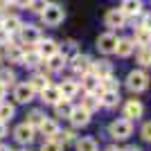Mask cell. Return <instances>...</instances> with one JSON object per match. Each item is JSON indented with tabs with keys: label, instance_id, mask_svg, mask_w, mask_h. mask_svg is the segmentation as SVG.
<instances>
[{
	"label": "cell",
	"instance_id": "obj_1",
	"mask_svg": "<svg viewBox=\"0 0 151 151\" xmlns=\"http://www.w3.org/2000/svg\"><path fill=\"white\" fill-rule=\"evenodd\" d=\"M41 18H43L45 25H50V27H57L63 23V18H65V12H63V7L61 5H54V2H47L45 5V9L41 12Z\"/></svg>",
	"mask_w": 151,
	"mask_h": 151
},
{
	"label": "cell",
	"instance_id": "obj_2",
	"mask_svg": "<svg viewBox=\"0 0 151 151\" xmlns=\"http://www.w3.org/2000/svg\"><path fill=\"white\" fill-rule=\"evenodd\" d=\"M126 86H129L131 93H142V90L149 86V77H147V72H142V70H133V72H129V77H126Z\"/></svg>",
	"mask_w": 151,
	"mask_h": 151
},
{
	"label": "cell",
	"instance_id": "obj_3",
	"mask_svg": "<svg viewBox=\"0 0 151 151\" xmlns=\"http://www.w3.org/2000/svg\"><path fill=\"white\" fill-rule=\"evenodd\" d=\"M108 131H111V138H115V140H126V138L133 133V124L126 120V117H124V120H115L113 124H111V129H108Z\"/></svg>",
	"mask_w": 151,
	"mask_h": 151
},
{
	"label": "cell",
	"instance_id": "obj_4",
	"mask_svg": "<svg viewBox=\"0 0 151 151\" xmlns=\"http://www.w3.org/2000/svg\"><path fill=\"white\" fill-rule=\"evenodd\" d=\"M20 41L25 45H34V43H38L41 41V32H38V27H34V25H20Z\"/></svg>",
	"mask_w": 151,
	"mask_h": 151
},
{
	"label": "cell",
	"instance_id": "obj_5",
	"mask_svg": "<svg viewBox=\"0 0 151 151\" xmlns=\"http://www.w3.org/2000/svg\"><path fill=\"white\" fill-rule=\"evenodd\" d=\"M115 45H117V36H115L113 32H106V34H101V36L97 38V47H99V52H104V54L115 52Z\"/></svg>",
	"mask_w": 151,
	"mask_h": 151
},
{
	"label": "cell",
	"instance_id": "obj_6",
	"mask_svg": "<svg viewBox=\"0 0 151 151\" xmlns=\"http://www.w3.org/2000/svg\"><path fill=\"white\" fill-rule=\"evenodd\" d=\"M142 113H145V106H142V104H140L138 99L126 101V106H124V117H126L129 122L140 120V117H142Z\"/></svg>",
	"mask_w": 151,
	"mask_h": 151
},
{
	"label": "cell",
	"instance_id": "obj_7",
	"mask_svg": "<svg viewBox=\"0 0 151 151\" xmlns=\"http://www.w3.org/2000/svg\"><path fill=\"white\" fill-rule=\"evenodd\" d=\"M81 88L86 90V93H101L99 88V77L95 75V72H83V79H81Z\"/></svg>",
	"mask_w": 151,
	"mask_h": 151
},
{
	"label": "cell",
	"instance_id": "obj_8",
	"mask_svg": "<svg viewBox=\"0 0 151 151\" xmlns=\"http://www.w3.org/2000/svg\"><path fill=\"white\" fill-rule=\"evenodd\" d=\"M104 20H106L108 27H124L126 16H124V12H122V9H108L106 16H104Z\"/></svg>",
	"mask_w": 151,
	"mask_h": 151
},
{
	"label": "cell",
	"instance_id": "obj_9",
	"mask_svg": "<svg viewBox=\"0 0 151 151\" xmlns=\"http://www.w3.org/2000/svg\"><path fill=\"white\" fill-rule=\"evenodd\" d=\"M14 138L18 140L20 145H29L32 140H34V129H32L29 124H20V126H16V131H14Z\"/></svg>",
	"mask_w": 151,
	"mask_h": 151
},
{
	"label": "cell",
	"instance_id": "obj_10",
	"mask_svg": "<svg viewBox=\"0 0 151 151\" xmlns=\"http://www.w3.org/2000/svg\"><path fill=\"white\" fill-rule=\"evenodd\" d=\"M14 97H16L18 104H27V101L34 99V90H32L29 83H18L16 90H14Z\"/></svg>",
	"mask_w": 151,
	"mask_h": 151
},
{
	"label": "cell",
	"instance_id": "obj_11",
	"mask_svg": "<svg viewBox=\"0 0 151 151\" xmlns=\"http://www.w3.org/2000/svg\"><path fill=\"white\" fill-rule=\"evenodd\" d=\"M70 65H72V70L75 72H88L90 65H93V61H90V57H86V54H75V57L70 59Z\"/></svg>",
	"mask_w": 151,
	"mask_h": 151
},
{
	"label": "cell",
	"instance_id": "obj_12",
	"mask_svg": "<svg viewBox=\"0 0 151 151\" xmlns=\"http://www.w3.org/2000/svg\"><path fill=\"white\" fill-rule=\"evenodd\" d=\"M36 52L41 54V59H50L54 52H59V45L52 41V38H47V41H38V45H36Z\"/></svg>",
	"mask_w": 151,
	"mask_h": 151
},
{
	"label": "cell",
	"instance_id": "obj_13",
	"mask_svg": "<svg viewBox=\"0 0 151 151\" xmlns=\"http://www.w3.org/2000/svg\"><path fill=\"white\" fill-rule=\"evenodd\" d=\"M70 122L75 126H86L90 122V113L86 111V108H72V113H70Z\"/></svg>",
	"mask_w": 151,
	"mask_h": 151
},
{
	"label": "cell",
	"instance_id": "obj_14",
	"mask_svg": "<svg viewBox=\"0 0 151 151\" xmlns=\"http://www.w3.org/2000/svg\"><path fill=\"white\" fill-rule=\"evenodd\" d=\"M99 95H101L99 104H101V106H106V108L117 106V101H120V93H117V90H101Z\"/></svg>",
	"mask_w": 151,
	"mask_h": 151
},
{
	"label": "cell",
	"instance_id": "obj_15",
	"mask_svg": "<svg viewBox=\"0 0 151 151\" xmlns=\"http://www.w3.org/2000/svg\"><path fill=\"white\" fill-rule=\"evenodd\" d=\"M41 97H43L45 104H57L61 99V90H59V86H47V88L41 90Z\"/></svg>",
	"mask_w": 151,
	"mask_h": 151
},
{
	"label": "cell",
	"instance_id": "obj_16",
	"mask_svg": "<svg viewBox=\"0 0 151 151\" xmlns=\"http://www.w3.org/2000/svg\"><path fill=\"white\" fill-rule=\"evenodd\" d=\"M115 54L117 57H131L133 54V41L131 38H122V41H117V45H115Z\"/></svg>",
	"mask_w": 151,
	"mask_h": 151
},
{
	"label": "cell",
	"instance_id": "obj_17",
	"mask_svg": "<svg viewBox=\"0 0 151 151\" xmlns=\"http://www.w3.org/2000/svg\"><path fill=\"white\" fill-rule=\"evenodd\" d=\"M122 12H124V16H135V14L142 12V2L140 0H122Z\"/></svg>",
	"mask_w": 151,
	"mask_h": 151
},
{
	"label": "cell",
	"instance_id": "obj_18",
	"mask_svg": "<svg viewBox=\"0 0 151 151\" xmlns=\"http://www.w3.org/2000/svg\"><path fill=\"white\" fill-rule=\"evenodd\" d=\"M135 43L140 45V47H145V45H151V29L145 25H140L138 29H135Z\"/></svg>",
	"mask_w": 151,
	"mask_h": 151
},
{
	"label": "cell",
	"instance_id": "obj_19",
	"mask_svg": "<svg viewBox=\"0 0 151 151\" xmlns=\"http://www.w3.org/2000/svg\"><path fill=\"white\" fill-rule=\"evenodd\" d=\"M20 25H23V23H20V18L18 16H7V18H2V29L5 32H9V34H14V32H18L20 29Z\"/></svg>",
	"mask_w": 151,
	"mask_h": 151
},
{
	"label": "cell",
	"instance_id": "obj_20",
	"mask_svg": "<svg viewBox=\"0 0 151 151\" xmlns=\"http://www.w3.org/2000/svg\"><path fill=\"white\" fill-rule=\"evenodd\" d=\"M38 129H41V133H43L45 138H54L59 133V124L54 120H43V124L38 126Z\"/></svg>",
	"mask_w": 151,
	"mask_h": 151
},
{
	"label": "cell",
	"instance_id": "obj_21",
	"mask_svg": "<svg viewBox=\"0 0 151 151\" xmlns=\"http://www.w3.org/2000/svg\"><path fill=\"white\" fill-rule=\"evenodd\" d=\"M59 90H61V97H65V99H70V97H75L77 90H79V86H77L75 81H70V79H65V81L59 86Z\"/></svg>",
	"mask_w": 151,
	"mask_h": 151
},
{
	"label": "cell",
	"instance_id": "obj_22",
	"mask_svg": "<svg viewBox=\"0 0 151 151\" xmlns=\"http://www.w3.org/2000/svg\"><path fill=\"white\" fill-rule=\"evenodd\" d=\"M54 111H57L59 117H70V113H72V106H70V99H65V97H61V99L54 104Z\"/></svg>",
	"mask_w": 151,
	"mask_h": 151
},
{
	"label": "cell",
	"instance_id": "obj_23",
	"mask_svg": "<svg viewBox=\"0 0 151 151\" xmlns=\"http://www.w3.org/2000/svg\"><path fill=\"white\" fill-rule=\"evenodd\" d=\"M90 70H93V72L99 77V79L113 72V68H111V63H108V61H97V63H93V65H90Z\"/></svg>",
	"mask_w": 151,
	"mask_h": 151
},
{
	"label": "cell",
	"instance_id": "obj_24",
	"mask_svg": "<svg viewBox=\"0 0 151 151\" xmlns=\"http://www.w3.org/2000/svg\"><path fill=\"white\" fill-rule=\"evenodd\" d=\"M47 61H50V63H47V68H50V70H54V72H57V70H61L63 65L68 63V59L63 57L61 52H54V54H52V57L47 59Z\"/></svg>",
	"mask_w": 151,
	"mask_h": 151
},
{
	"label": "cell",
	"instance_id": "obj_25",
	"mask_svg": "<svg viewBox=\"0 0 151 151\" xmlns=\"http://www.w3.org/2000/svg\"><path fill=\"white\" fill-rule=\"evenodd\" d=\"M29 86H32V90H34V93H36V90L41 93L43 88H47V86H50V81H47V77H45V75H34V77L29 79Z\"/></svg>",
	"mask_w": 151,
	"mask_h": 151
},
{
	"label": "cell",
	"instance_id": "obj_26",
	"mask_svg": "<svg viewBox=\"0 0 151 151\" xmlns=\"http://www.w3.org/2000/svg\"><path fill=\"white\" fill-rule=\"evenodd\" d=\"M138 63H140V65H145V68L151 65V47H149V45H145V47H140V50H138Z\"/></svg>",
	"mask_w": 151,
	"mask_h": 151
},
{
	"label": "cell",
	"instance_id": "obj_27",
	"mask_svg": "<svg viewBox=\"0 0 151 151\" xmlns=\"http://www.w3.org/2000/svg\"><path fill=\"white\" fill-rule=\"evenodd\" d=\"M81 106L86 108L88 113H93V111H97V108H99L101 104H99V99L95 97V93H88V95H86V99H83V104H81Z\"/></svg>",
	"mask_w": 151,
	"mask_h": 151
},
{
	"label": "cell",
	"instance_id": "obj_28",
	"mask_svg": "<svg viewBox=\"0 0 151 151\" xmlns=\"http://www.w3.org/2000/svg\"><path fill=\"white\" fill-rule=\"evenodd\" d=\"M7 57L12 59V61H16V63H23V50H20L18 45L7 43Z\"/></svg>",
	"mask_w": 151,
	"mask_h": 151
},
{
	"label": "cell",
	"instance_id": "obj_29",
	"mask_svg": "<svg viewBox=\"0 0 151 151\" xmlns=\"http://www.w3.org/2000/svg\"><path fill=\"white\" fill-rule=\"evenodd\" d=\"M43 120H45V115L41 113V111H32V113L27 115V124H29L32 129H38V126L43 124Z\"/></svg>",
	"mask_w": 151,
	"mask_h": 151
},
{
	"label": "cell",
	"instance_id": "obj_30",
	"mask_svg": "<svg viewBox=\"0 0 151 151\" xmlns=\"http://www.w3.org/2000/svg\"><path fill=\"white\" fill-rule=\"evenodd\" d=\"M23 63L25 65H38V63H43V59H41V54H38L36 50H32V52H27V54H23Z\"/></svg>",
	"mask_w": 151,
	"mask_h": 151
},
{
	"label": "cell",
	"instance_id": "obj_31",
	"mask_svg": "<svg viewBox=\"0 0 151 151\" xmlns=\"http://www.w3.org/2000/svg\"><path fill=\"white\" fill-rule=\"evenodd\" d=\"M77 151H97V142L93 138H81L77 142Z\"/></svg>",
	"mask_w": 151,
	"mask_h": 151
},
{
	"label": "cell",
	"instance_id": "obj_32",
	"mask_svg": "<svg viewBox=\"0 0 151 151\" xmlns=\"http://www.w3.org/2000/svg\"><path fill=\"white\" fill-rule=\"evenodd\" d=\"M14 117V106H9V104H0V122H9Z\"/></svg>",
	"mask_w": 151,
	"mask_h": 151
},
{
	"label": "cell",
	"instance_id": "obj_33",
	"mask_svg": "<svg viewBox=\"0 0 151 151\" xmlns=\"http://www.w3.org/2000/svg\"><path fill=\"white\" fill-rule=\"evenodd\" d=\"M41 151H63V145H61V142H57L54 138H47L43 142V147H41Z\"/></svg>",
	"mask_w": 151,
	"mask_h": 151
},
{
	"label": "cell",
	"instance_id": "obj_34",
	"mask_svg": "<svg viewBox=\"0 0 151 151\" xmlns=\"http://www.w3.org/2000/svg\"><path fill=\"white\" fill-rule=\"evenodd\" d=\"M99 86H104V90H117V81L113 75H106L99 79Z\"/></svg>",
	"mask_w": 151,
	"mask_h": 151
},
{
	"label": "cell",
	"instance_id": "obj_35",
	"mask_svg": "<svg viewBox=\"0 0 151 151\" xmlns=\"http://www.w3.org/2000/svg\"><path fill=\"white\" fill-rule=\"evenodd\" d=\"M45 5H47V0H29V2H27V9L34 12V14H41L45 9Z\"/></svg>",
	"mask_w": 151,
	"mask_h": 151
},
{
	"label": "cell",
	"instance_id": "obj_36",
	"mask_svg": "<svg viewBox=\"0 0 151 151\" xmlns=\"http://www.w3.org/2000/svg\"><path fill=\"white\" fill-rule=\"evenodd\" d=\"M16 81V75H14V70H2V72H0V83H14Z\"/></svg>",
	"mask_w": 151,
	"mask_h": 151
},
{
	"label": "cell",
	"instance_id": "obj_37",
	"mask_svg": "<svg viewBox=\"0 0 151 151\" xmlns=\"http://www.w3.org/2000/svg\"><path fill=\"white\" fill-rule=\"evenodd\" d=\"M140 133H142V138H145L147 142H151V122H147V124L142 126V131H140Z\"/></svg>",
	"mask_w": 151,
	"mask_h": 151
},
{
	"label": "cell",
	"instance_id": "obj_38",
	"mask_svg": "<svg viewBox=\"0 0 151 151\" xmlns=\"http://www.w3.org/2000/svg\"><path fill=\"white\" fill-rule=\"evenodd\" d=\"M9 36H12V34L0 27V45H7V43H9Z\"/></svg>",
	"mask_w": 151,
	"mask_h": 151
},
{
	"label": "cell",
	"instance_id": "obj_39",
	"mask_svg": "<svg viewBox=\"0 0 151 151\" xmlns=\"http://www.w3.org/2000/svg\"><path fill=\"white\" fill-rule=\"evenodd\" d=\"M5 131H7V124H5V122H0V138H5Z\"/></svg>",
	"mask_w": 151,
	"mask_h": 151
},
{
	"label": "cell",
	"instance_id": "obj_40",
	"mask_svg": "<svg viewBox=\"0 0 151 151\" xmlns=\"http://www.w3.org/2000/svg\"><path fill=\"white\" fill-rule=\"evenodd\" d=\"M5 93H7V86H5V83H0V99L5 97Z\"/></svg>",
	"mask_w": 151,
	"mask_h": 151
},
{
	"label": "cell",
	"instance_id": "obj_41",
	"mask_svg": "<svg viewBox=\"0 0 151 151\" xmlns=\"http://www.w3.org/2000/svg\"><path fill=\"white\" fill-rule=\"evenodd\" d=\"M124 151H140L138 147H129V149H124Z\"/></svg>",
	"mask_w": 151,
	"mask_h": 151
},
{
	"label": "cell",
	"instance_id": "obj_42",
	"mask_svg": "<svg viewBox=\"0 0 151 151\" xmlns=\"http://www.w3.org/2000/svg\"><path fill=\"white\" fill-rule=\"evenodd\" d=\"M106 151H120V149H117V147H108Z\"/></svg>",
	"mask_w": 151,
	"mask_h": 151
},
{
	"label": "cell",
	"instance_id": "obj_43",
	"mask_svg": "<svg viewBox=\"0 0 151 151\" xmlns=\"http://www.w3.org/2000/svg\"><path fill=\"white\" fill-rule=\"evenodd\" d=\"M0 151H12V149H9V147H0Z\"/></svg>",
	"mask_w": 151,
	"mask_h": 151
},
{
	"label": "cell",
	"instance_id": "obj_44",
	"mask_svg": "<svg viewBox=\"0 0 151 151\" xmlns=\"http://www.w3.org/2000/svg\"><path fill=\"white\" fill-rule=\"evenodd\" d=\"M0 25H2V18H0Z\"/></svg>",
	"mask_w": 151,
	"mask_h": 151
}]
</instances>
